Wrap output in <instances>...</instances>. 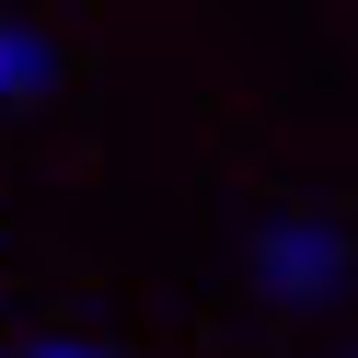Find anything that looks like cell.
I'll return each mask as SVG.
<instances>
[{
    "mask_svg": "<svg viewBox=\"0 0 358 358\" xmlns=\"http://www.w3.org/2000/svg\"><path fill=\"white\" fill-rule=\"evenodd\" d=\"M347 278H358V231L335 208H278V220H255V289L278 312H324V301H347Z\"/></svg>",
    "mask_w": 358,
    "mask_h": 358,
    "instance_id": "cell-1",
    "label": "cell"
},
{
    "mask_svg": "<svg viewBox=\"0 0 358 358\" xmlns=\"http://www.w3.org/2000/svg\"><path fill=\"white\" fill-rule=\"evenodd\" d=\"M58 81H70L58 35H47V24H24V12H0V104H47Z\"/></svg>",
    "mask_w": 358,
    "mask_h": 358,
    "instance_id": "cell-2",
    "label": "cell"
},
{
    "mask_svg": "<svg viewBox=\"0 0 358 358\" xmlns=\"http://www.w3.org/2000/svg\"><path fill=\"white\" fill-rule=\"evenodd\" d=\"M12 358H116L104 335H35V347H12Z\"/></svg>",
    "mask_w": 358,
    "mask_h": 358,
    "instance_id": "cell-3",
    "label": "cell"
},
{
    "mask_svg": "<svg viewBox=\"0 0 358 358\" xmlns=\"http://www.w3.org/2000/svg\"><path fill=\"white\" fill-rule=\"evenodd\" d=\"M0 358H12V347H0Z\"/></svg>",
    "mask_w": 358,
    "mask_h": 358,
    "instance_id": "cell-4",
    "label": "cell"
},
{
    "mask_svg": "<svg viewBox=\"0 0 358 358\" xmlns=\"http://www.w3.org/2000/svg\"><path fill=\"white\" fill-rule=\"evenodd\" d=\"M347 358H358V347H347Z\"/></svg>",
    "mask_w": 358,
    "mask_h": 358,
    "instance_id": "cell-5",
    "label": "cell"
}]
</instances>
